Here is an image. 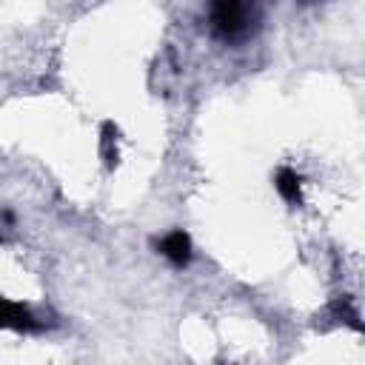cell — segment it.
Listing matches in <instances>:
<instances>
[{"mask_svg": "<svg viewBox=\"0 0 365 365\" xmlns=\"http://www.w3.org/2000/svg\"><path fill=\"white\" fill-rule=\"evenodd\" d=\"M251 17L254 11L245 3H234V0H222L211 6V29L220 40H240L251 31Z\"/></svg>", "mask_w": 365, "mask_h": 365, "instance_id": "1", "label": "cell"}, {"mask_svg": "<svg viewBox=\"0 0 365 365\" xmlns=\"http://www.w3.org/2000/svg\"><path fill=\"white\" fill-rule=\"evenodd\" d=\"M0 328H17V331H31L40 328L31 317V311L20 302H11L6 297H0Z\"/></svg>", "mask_w": 365, "mask_h": 365, "instance_id": "3", "label": "cell"}, {"mask_svg": "<svg viewBox=\"0 0 365 365\" xmlns=\"http://www.w3.org/2000/svg\"><path fill=\"white\" fill-rule=\"evenodd\" d=\"M160 254L174 265V268H185L191 262V237L182 231V228H174L168 231L160 242H157Z\"/></svg>", "mask_w": 365, "mask_h": 365, "instance_id": "2", "label": "cell"}, {"mask_svg": "<svg viewBox=\"0 0 365 365\" xmlns=\"http://www.w3.org/2000/svg\"><path fill=\"white\" fill-rule=\"evenodd\" d=\"M299 182H302L299 174H297L294 168H288V165H282V168L277 171V177H274V185H277L279 197H282L285 202H291V205H299V200H302Z\"/></svg>", "mask_w": 365, "mask_h": 365, "instance_id": "4", "label": "cell"}, {"mask_svg": "<svg viewBox=\"0 0 365 365\" xmlns=\"http://www.w3.org/2000/svg\"><path fill=\"white\" fill-rule=\"evenodd\" d=\"M114 134H117L114 123H103V154H106V163H108V165L117 160V148H111V143H114Z\"/></svg>", "mask_w": 365, "mask_h": 365, "instance_id": "5", "label": "cell"}]
</instances>
